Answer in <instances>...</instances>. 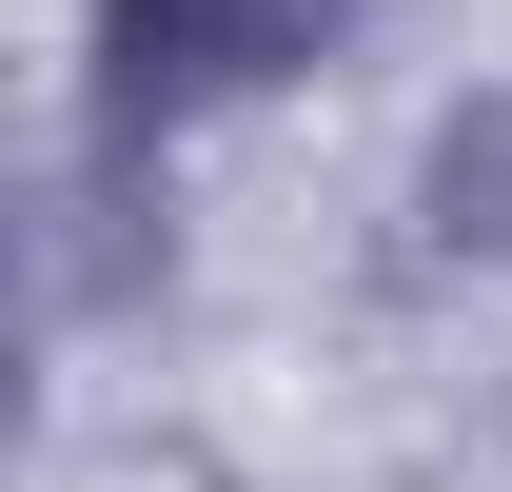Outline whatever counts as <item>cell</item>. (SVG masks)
I'll list each match as a JSON object with an SVG mask.
<instances>
[{
  "label": "cell",
  "mask_w": 512,
  "mask_h": 492,
  "mask_svg": "<svg viewBox=\"0 0 512 492\" xmlns=\"http://www.w3.org/2000/svg\"><path fill=\"white\" fill-rule=\"evenodd\" d=\"M414 256L434 276H512V79H473L414 138Z\"/></svg>",
  "instance_id": "7a4b0ae2"
},
{
  "label": "cell",
  "mask_w": 512,
  "mask_h": 492,
  "mask_svg": "<svg viewBox=\"0 0 512 492\" xmlns=\"http://www.w3.org/2000/svg\"><path fill=\"white\" fill-rule=\"evenodd\" d=\"M355 20H375V0H99V20H79V138H99V178H158L197 119L316 79Z\"/></svg>",
  "instance_id": "6da1fadb"
}]
</instances>
